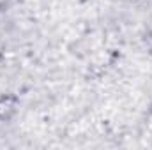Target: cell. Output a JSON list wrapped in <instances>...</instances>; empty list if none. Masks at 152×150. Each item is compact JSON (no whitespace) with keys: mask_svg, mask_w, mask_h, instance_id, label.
<instances>
[{"mask_svg":"<svg viewBox=\"0 0 152 150\" xmlns=\"http://www.w3.org/2000/svg\"><path fill=\"white\" fill-rule=\"evenodd\" d=\"M14 111V99H9V97H4V99H0V111ZM7 117H9V113H7Z\"/></svg>","mask_w":152,"mask_h":150,"instance_id":"6da1fadb","label":"cell"}]
</instances>
